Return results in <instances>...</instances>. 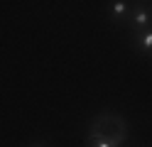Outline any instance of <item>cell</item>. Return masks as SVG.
I'll use <instances>...</instances> for the list:
<instances>
[{
  "label": "cell",
  "instance_id": "7a4b0ae2",
  "mask_svg": "<svg viewBox=\"0 0 152 147\" xmlns=\"http://www.w3.org/2000/svg\"><path fill=\"white\" fill-rule=\"evenodd\" d=\"M150 20H152V17H150L147 10H137V12L132 15V27H135V29H137V27H145V25H150Z\"/></svg>",
  "mask_w": 152,
  "mask_h": 147
},
{
  "label": "cell",
  "instance_id": "6da1fadb",
  "mask_svg": "<svg viewBox=\"0 0 152 147\" xmlns=\"http://www.w3.org/2000/svg\"><path fill=\"white\" fill-rule=\"evenodd\" d=\"M125 137H128V123L115 113H98L91 120L88 140H96L110 147H123Z\"/></svg>",
  "mask_w": 152,
  "mask_h": 147
},
{
  "label": "cell",
  "instance_id": "3957f363",
  "mask_svg": "<svg viewBox=\"0 0 152 147\" xmlns=\"http://www.w3.org/2000/svg\"><path fill=\"white\" fill-rule=\"evenodd\" d=\"M140 47L145 49V52H152V32H147L145 37L140 39Z\"/></svg>",
  "mask_w": 152,
  "mask_h": 147
},
{
  "label": "cell",
  "instance_id": "5b68a950",
  "mask_svg": "<svg viewBox=\"0 0 152 147\" xmlns=\"http://www.w3.org/2000/svg\"><path fill=\"white\" fill-rule=\"evenodd\" d=\"M86 147H110V145H103V142H96V140H88Z\"/></svg>",
  "mask_w": 152,
  "mask_h": 147
},
{
  "label": "cell",
  "instance_id": "8992f818",
  "mask_svg": "<svg viewBox=\"0 0 152 147\" xmlns=\"http://www.w3.org/2000/svg\"><path fill=\"white\" fill-rule=\"evenodd\" d=\"M34 147H42V145H34Z\"/></svg>",
  "mask_w": 152,
  "mask_h": 147
},
{
  "label": "cell",
  "instance_id": "277c9868",
  "mask_svg": "<svg viewBox=\"0 0 152 147\" xmlns=\"http://www.w3.org/2000/svg\"><path fill=\"white\" fill-rule=\"evenodd\" d=\"M128 10V5L125 3H113V15H123Z\"/></svg>",
  "mask_w": 152,
  "mask_h": 147
}]
</instances>
